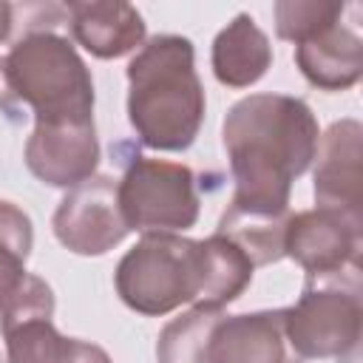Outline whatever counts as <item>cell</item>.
I'll use <instances>...</instances> for the list:
<instances>
[{
	"mask_svg": "<svg viewBox=\"0 0 363 363\" xmlns=\"http://www.w3.org/2000/svg\"><path fill=\"white\" fill-rule=\"evenodd\" d=\"M346 3H326V0H278L275 3V31L281 40L303 43L318 31L329 28L343 17Z\"/></svg>",
	"mask_w": 363,
	"mask_h": 363,
	"instance_id": "19",
	"label": "cell"
},
{
	"mask_svg": "<svg viewBox=\"0 0 363 363\" xmlns=\"http://www.w3.org/2000/svg\"><path fill=\"white\" fill-rule=\"evenodd\" d=\"M57 241L77 255H105L130 230L119 210V182L91 176L71 187L51 218Z\"/></svg>",
	"mask_w": 363,
	"mask_h": 363,
	"instance_id": "8",
	"label": "cell"
},
{
	"mask_svg": "<svg viewBox=\"0 0 363 363\" xmlns=\"http://www.w3.org/2000/svg\"><path fill=\"white\" fill-rule=\"evenodd\" d=\"M252 272L247 252L218 233L201 241L145 233L119 258L113 286L125 306L156 318L182 303L221 309L250 286Z\"/></svg>",
	"mask_w": 363,
	"mask_h": 363,
	"instance_id": "2",
	"label": "cell"
},
{
	"mask_svg": "<svg viewBox=\"0 0 363 363\" xmlns=\"http://www.w3.org/2000/svg\"><path fill=\"white\" fill-rule=\"evenodd\" d=\"M74 40L99 60H116L145 43V20L130 3L96 0L65 6Z\"/></svg>",
	"mask_w": 363,
	"mask_h": 363,
	"instance_id": "14",
	"label": "cell"
},
{
	"mask_svg": "<svg viewBox=\"0 0 363 363\" xmlns=\"http://www.w3.org/2000/svg\"><path fill=\"white\" fill-rule=\"evenodd\" d=\"M286 346L301 360L343 357L357 349L363 326L360 267L306 275L301 298L284 306Z\"/></svg>",
	"mask_w": 363,
	"mask_h": 363,
	"instance_id": "5",
	"label": "cell"
},
{
	"mask_svg": "<svg viewBox=\"0 0 363 363\" xmlns=\"http://www.w3.org/2000/svg\"><path fill=\"white\" fill-rule=\"evenodd\" d=\"M221 142L235 182L230 207L284 216L292 182L309 170L318 153L320 130L303 99L250 94L227 111Z\"/></svg>",
	"mask_w": 363,
	"mask_h": 363,
	"instance_id": "1",
	"label": "cell"
},
{
	"mask_svg": "<svg viewBox=\"0 0 363 363\" xmlns=\"http://www.w3.org/2000/svg\"><path fill=\"white\" fill-rule=\"evenodd\" d=\"M363 216H349L329 207H315L289 216L284 235V255L315 272H335L343 267H360Z\"/></svg>",
	"mask_w": 363,
	"mask_h": 363,
	"instance_id": "9",
	"label": "cell"
},
{
	"mask_svg": "<svg viewBox=\"0 0 363 363\" xmlns=\"http://www.w3.org/2000/svg\"><path fill=\"white\" fill-rule=\"evenodd\" d=\"M6 71L14 96L34 111L37 125L94 122V79L68 37L28 31L11 45Z\"/></svg>",
	"mask_w": 363,
	"mask_h": 363,
	"instance_id": "4",
	"label": "cell"
},
{
	"mask_svg": "<svg viewBox=\"0 0 363 363\" xmlns=\"http://www.w3.org/2000/svg\"><path fill=\"white\" fill-rule=\"evenodd\" d=\"M14 17V6L11 3H0V43L9 37V31H11V20Z\"/></svg>",
	"mask_w": 363,
	"mask_h": 363,
	"instance_id": "21",
	"label": "cell"
},
{
	"mask_svg": "<svg viewBox=\"0 0 363 363\" xmlns=\"http://www.w3.org/2000/svg\"><path fill=\"white\" fill-rule=\"evenodd\" d=\"M315 201L318 207L363 216V125L340 119L326 128L318 142Z\"/></svg>",
	"mask_w": 363,
	"mask_h": 363,
	"instance_id": "10",
	"label": "cell"
},
{
	"mask_svg": "<svg viewBox=\"0 0 363 363\" xmlns=\"http://www.w3.org/2000/svg\"><path fill=\"white\" fill-rule=\"evenodd\" d=\"M34 247L31 218L11 201H0V312L26 281V261Z\"/></svg>",
	"mask_w": 363,
	"mask_h": 363,
	"instance_id": "18",
	"label": "cell"
},
{
	"mask_svg": "<svg viewBox=\"0 0 363 363\" xmlns=\"http://www.w3.org/2000/svg\"><path fill=\"white\" fill-rule=\"evenodd\" d=\"M196 176L187 164L133 156L119 179V210L128 230L176 233L199 221Z\"/></svg>",
	"mask_w": 363,
	"mask_h": 363,
	"instance_id": "6",
	"label": "cell"
},
{
	"mask_svg": "<svg viewBox=\"0 0 363 363\" xmlns=\"http://www.w3.org/2000/svg\"><path fill=\"white\" fill-rule=\"evenodd\" d=\"M204 105L187 37L156 34L128 62V119L145 147L187 150L201 130Z\"/></svg>",
	"mask_w": 363,
	"mask_h": 363,
	"instance_id": "3",
	"label": "cell"
},
{
	"mask_svg": "<svg viewBox=\"0 0 363 363\" xmlns=\"http://www.w3.org/2000/svg\"><path fill=\"white\" fill-rule=\"evenodd\" d=\"M221 309L193 306L173 318L156 340L159 363H210V337L221 320Z\"/></svg>",
	"mask_w": 363,
	"mask_h": 363,
	"instance_id": "17",
	"label": "cell"
},
{
	"mask_svg": "<svg viewBox=\"0 0 363 363\" xmlns=\"http://www.w3.org/2000/svg\"><path fill=\"white\" fill-rule=\"evenodd\" d=\"M213 74L227 88L255 85L272 65L269 37L250 14H235L213 40Z\"/></svg>",
	"mask_w": 363,
	"mask_h": 363,
	"instance_id": "15",
	"label": "cell"
},
{
	"mask_svg": "<svg viewBox=\"0 0 363 363\" xmlns=\"http://www.w3.org/2000/svg\"><path fill=\"white\" fill-rule=\"evenodd\" d=\"M292 213L284 216H267V213H250L238 207H227L218 218L216 233L238 244L252 267H267L284 258V235L286 221Z\"/></svg>",
	"mask_w": 363,
	"mask_h": 363,
	"instance_id": "16",
	"label": "cell"
},
{
	"mask_svg": "<svg viewBox=\"0 0 363 363\" xmlns=\"http://www.w3.org/2000/svg\"><path fill=\"white\" fill-rule=\"evenodd\" d=\"M51 318V286L37 275H26L20 292L0 312L6 363H113L102 346L65 337Z\"/></svg>",
	"mask_w": 363,
	"mask_h": 363,
	"instance_id": "7",
	"label": "cell"
},
{
	"mask_svg": "<svg viewBox=\"0 0 363 363\" xmlns=\"http://www.w3.org/2000/svg\"><path fill=\"white\" fill-rule=\"evenodd\" d=\"M210 363H292L284 312L261 309L221 315L210 337Z\"/></svg>",
	"mask_w": 363,
	"mask_h": 363,
	"instance_id": "12",
	"label": "cell"
},
{
	"mask_svg": "<svg viewBox=\"0 0 363 363\" xmlns=\"http://www.w3.org/2000/svg\"><path fill=\"white\" fill-rule=\"evenodd\" d=\"M295 62L309 85L320 91H346L363 74V37L357 23H332L295 45Z\"/></svg>",
	"mask_w": 363,
	"mask_h": 363,
	"instance_id": "13",
	"label": "cell"
},
{
	"mask_svg": "<svg viewBox=\"0 0 363 363\" xmlns=\"http://www.w3.org/2000/svg\"><path fill=\"white\" fill-rule=\"evenodd\" d=\"M0 111L17 113V96H14V88H11V79H9V71H6V60L3 57H0Z\"/></svg>",
	"mask_w": 363,
	"mask_h": 363,
	"instance_id": "20",
	"label": "cell"
},
{
	"mask_svg": "<svg viewBox=\"0 0 363 363\" xmlns=\"http://www.w3.org/2000/svg\"><path fill=\"white\" fill-rule=\"evenodd\" d=\"M99 164L94 122L85 125H34L26 142V167L48 187H77Z\"/></svg>",
	"mask_w": 363,
	"mask_h": 363,
	"instance_id": "11",
	"label": "cell"
}]
</instances>
